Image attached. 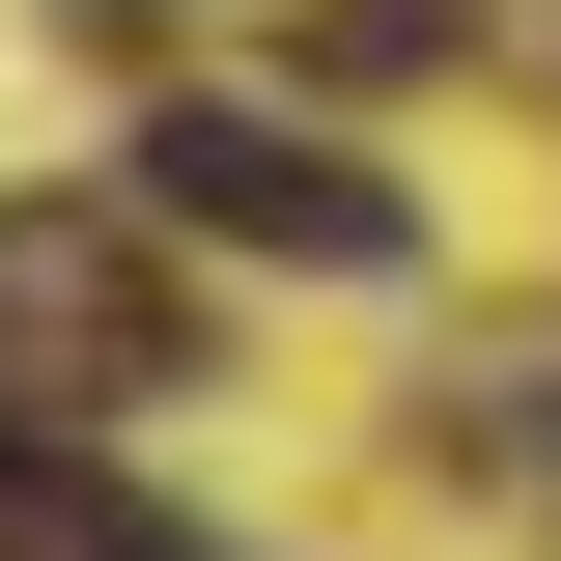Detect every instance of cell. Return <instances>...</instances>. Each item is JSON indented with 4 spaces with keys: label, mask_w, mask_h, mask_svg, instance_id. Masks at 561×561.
<instances>
[{
    "label": "cell",
    "mask_w": 561,
    "mask_h": 561,
    "mask_svg": "<svg viewBox=\"0 0 561 561\" xmlns=\"http://www.w3.org/2000/svg\"><path fill=\"white\" fill-rule=\"evenodd\" d=\"M0 365H57V393H169V280H140L84 197H0Z\"/></svg>",
    "instance_id": "cell-2"
},
{
    "label": "cell",
    "mask_w": 561,
    "mask_h": 561,
    "mask_svg": "<svg viewBox=\"0 0 561 561\" xmlns=\"http://www.w3.org/2000/svg\"><path fill=\"white\" fill-rule=\"evenodd\" d=\"M140 197L225 225V253H309V280H393V253H421V197H393V169H337L309 113H140Z\"/></svg>",
    "instance_id": "cell-1"
},
{
    "label": "cell",
    "mask_w": 561,
    "mask_h": 561,
    "mask_svg": "<svg viewBox=\"0 0 561 561\" xmlns=\"http://www.w3.org/2000/svg\"><path fill=\"white\" fill-rule=\"evenodd\" d=\"M0 561H197V534H140L84 449H0Z\"/></svg>",
    "instance_id": "cell-3"
}]
</instances>
